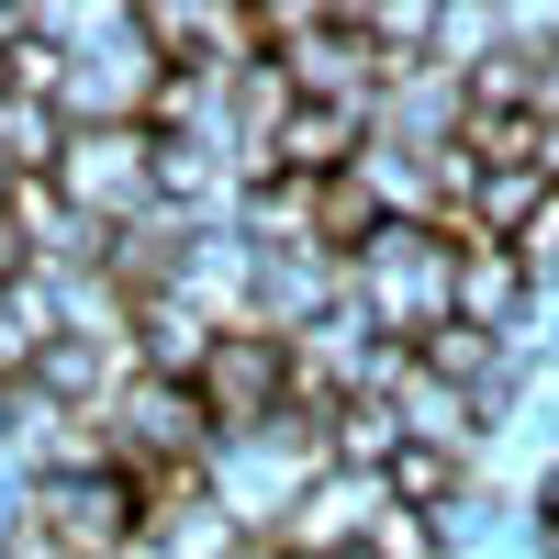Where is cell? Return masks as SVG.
<instances>
[{
    "label": "cell",
    "mask_w": 559,
    "mask_h": 559,
    "mask_svg": "<svg viewBox=\"0 0 559 559\" xmlns=\"http://www.w3.org/2000/svg\"><path fill=\"white\" fill-rule=\"evenodd\" d=\"M347 302L381 324L392 347H426L437 324H459V236L448 224H381L347 258Z\"/></svg>",
    "instance_id": "1"
},
{
    "label": "cell",
    "mask_w": 559,
    "mask_h": 559,
    "mask_svg": "<svg viewBox=\"0 0 559 559\" xmlns=\"http://www.w3.org/2000/svg\"><path fill=\"white\" fill-rule=\"evenodd\" d=\"M57 202L79 224H134V213H157V134L146 123H102V134H68V157H57Z\"/></svg>",
    "instance_id": "2"
},
{
    "label": "cell",
    "mask_w": 559,
    "mask_h": 559,
    "mask_svg": "<svg viewBox=\"0 0 559 559\" xmlns=\"http://www.w3.org/2000/svg\"><path fill=\"white\" fill-rule=\"evenodd\" d=\"M102 426H112V471H168V459H213L224 448L202 381H157V369H134L102 403Z\"/></svg>",
    "instance_id": "3"
},
{
    "label": "cell",
    "mask_w": 559,
    "mask_h": 559,
    "mask_svg": "<svg viewBox=\"0 0 559 559\" xmlns=\"http://www.w3.org/2000/svg\"><path fill=\"white\" fill-rule=\"evenodd\" d=\"M202 403H213V437H258L292 414V336L269 324H224L213 358H202Z\"/></svg>",
    "instance_id": "4"
},
{
    "label": "cell",
    "mask_w": 559,
    "mask_h": 559,
    "mask_svg": "<svg viewBox=\"0 0 559 559\" xmlns=\"http://www.w3.org/2000/svg\"><path fill=\"white\" fill-rule=\"evenodd\" d=\"M34 526L57 537L68 559H123L146 537V503H134V471H68L34 492Z\"/></svg>",
    "instance_id": "5"
},
{
    "label": "cell",
    "mask_w": 559,
    "mask_h": 559,
    "mask_svg": "<svg viewBox=\"0 0 559 559\" xmlns=\"http://www.w3.org/2000/svg\"><path fill=\"white\" fill-rule=\"evenodd\" d=\"M381 515H392V481H381V471H324V481L302 492V515L280 526V548H292V559H324V548L381 537Z\"/></svg>",
    "instance_id": "6"
},
{
    "label": "cell",
    "mask_w": 559,
    "mask_h": 559,
    "mask_svg": "<svg viewBox=\"0 0 559 559\" xmlns=\"http://www.w3.org/2000/svg\"><path fill=\"white\" fill-rule=\"evenodd\" d=\"M392 414H403V448H448V459H471V471H481V437H492V414H481L471 392H459V381H437L426 358L403 369Z\"/></svg>",
    "instance_id": "7"
},
{
    "label": "cell",
    "mask_w": 559,
    "mask_h": 559,
    "mask_svg": "<svg viewBox=\"0 0 559 559\" xmlns=\"http://www.w3.org/2000/svg\"><path fill=\"white\" fill-rule=\"evenodd\" d=\"M347 302V258H258V313L247 324H269V336H313L324 313Z\"/></svg>",
    "instance_id": "8"
},
{
    "label": "cell",
    "mask_w": 559,
    "mask_h": 559,
    "mask_svg": "<svg viewBox=\"0 0 559 559\" xmlns=\"http://www.w3.org/2000/svg\"><path fill=\"white\" fill-rule=\"evenodd\" d=\"M459 324H481V336H503V347L537 324V280H526L515 247H459Z\"/></svg>",
    "instance_id": "9"
},
{
    "label": "cell",
    "mask_w": 559,
    "mask_h": 559,
    "mask_svg": "<svg viewBox=\"0 0 559 559\" xmlns=\"http://www.w3.org/2000/svg\"><path fill=\"white\" fill-rule=\"evenodd\" d=\"M213 336H224V324H213V313H191L179 292H157V302H134V369H157V381H202V358H213Z\"/></svg>",
    "instance_id": "10"
},
{
    "label": "cell",
    "mask_w": 559,
    "mask_h": 559,
    "mask_svg": "<svg viewBox=\"0 0 559 559\" xmlns=\"http://www.w3.org/2000/svg\"><path fill=\"white\" fill-rule=\"evenodd\" d=\"M324 459H336V471H392V459H403V414L381 392L336 403V414H324Z\"/></svg>",
    "instance_id": "11"
},
{
    "label": "cell",
    "mask_w": 559,
    "mask_h": 559,
    "mask_svg": "<svg viewBox=\"0 0 559 559\" xmlns=\"http://www.w3.org/2000/svg\"><path fill=\"white\" fill-rule=\"evenodd\" d=\"M381 481H392V503H403V515H448V503L471 492L481 471H471V459H448V448H403Z\"/></svg>",
    "instance_id": "12"
},
{
    "label": "cell",
    "mask_w": 559,
    "mask_h": 559,
    "mask_svg": "<svg viewBox=\"0 0 559 559\" xmlns=\"http://www.w3.org/2000/svg\"><path fill=\"white\" fill-rule=\"evenodd\" d=\"M369 548H381V559H448V537H437V515H403V503H392V515H381V537H369Z\"/></svg>",
    "instance_id": "13"
},
{
    "label": "cell",
    "mask_w": 559,
    "mask_h": 559,
    "mask_svg": "<svg viewBox=\"0 0 559 559\" xmlns=\"http://www.w3.org/2000/svg\"><path fill=\"white\" fill-rule=\"evenodd\" d=\"M537 526H548V537H559V471H548V481H537Z\"/></svg>",
    "instance_id": "14"
},
{
    "label": "cell",
    "mask_w": 559,
    "mask_h": 559,
    "mask_svg": "<svg viewBox=\"0 0 559 559\" xmlns=\"http://www.w3.org/2000/svg\"><path fill=\"white\" fill-rule=\"evenodd\" d=\"M324 559H381V548H369V537H358V548H324Z\"/></svg>",
    "instance_id": "15"
}]
</instances>
